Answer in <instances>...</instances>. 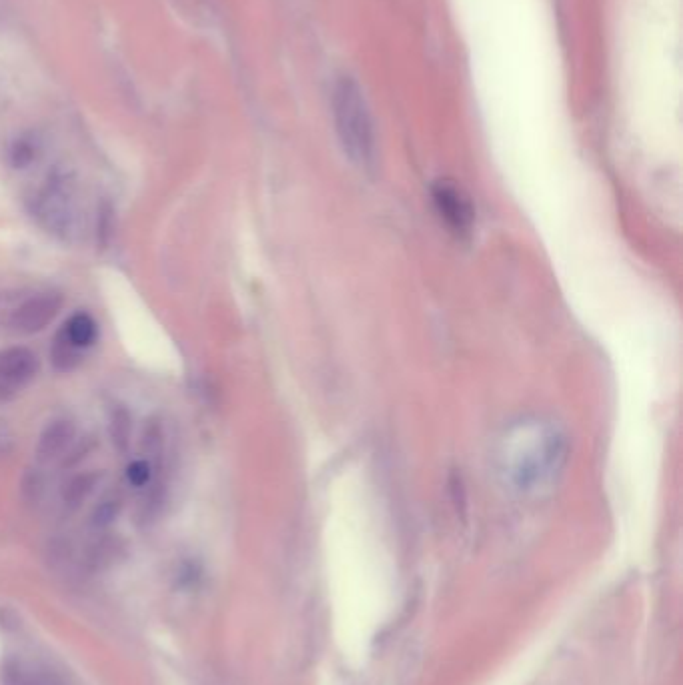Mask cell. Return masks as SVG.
<instances>
[{"label":"cell","mask_w":683,"mask_h":685,"mask_svg":"<svg viewBox=\"0 0 683 685\" xmlns=\"http://www.w3.org/2000/svg\"><path fill=\"white\" fill-rule=\"evenodd\" d=\"M39 357L27 347L0 351V401H13L39 373Z\"/></svg>","instance_id":"3957f363"},{"label":"cell","mask_w":683,"mask_h":685,"mask_svg":"<svg viewBox=\"0 0 683 685\" xmlns=\"http://www.w3.org/2000/svg\"><path fill=\"white\" fill-rule=\"evenodd\" d=\"M51 357H53V363L59 371H71L79 365L81 361V349H77L67 337L65 333L61 331L55 339V345H53V351H51Z\"/></svg>","instance_id":"7c38bea8"},{"label":"cell","mask_w":683,"mask_h":685,"mask_svg":"<svg viewBox=\"0 0 683 685\" xmlns=\"http://www.w3.org/2000/svg\"><path fill=\"white\" fill-rule=\"evenodd\" d=\"M3 677H5V685H67L53 671L27 667L19 661L7 663Z\"/></svg>","instance_id":"ba28073f"},{"label":"cell","mask_w":683,"mask_h":685,"mask_svg":"<svg viewBox=\"0 0 683 685\" xmlns=\"http://www.w3.org/2000/svg\"><path fill=\"white\" fill-rule=\"evenodd\" d=\"M65 337L77 347V349H87L95 343L97 339V323L91 315L87 313H77L69 319V323L61 329Z\"/></svg>","instance_id":"9c48e42d"},{"label":"cell","mask_w":683,"mask_h":685,"mask_svg":"<svg viewBox=\"0 0 683 685\" xmlns=\"http://www.w3.org/2000/svg\"><path fill=\"white\" fill-rule=\"evenodd\" d=\"M61 309L63 297L59 293H39L13 311L9 325L19 335H35L47 329Z\"/></svg>","instance_id":"8992f818"},{"label":"cell","mask_w":683,"mask_h":685,"mask_svg":"<svg viewBox=\"0 0 683 685\" xmlns=\"http://www.w3.org/2000/svg\"><path fill=\"white\" fill-rule=\"evenodd\" d=\"M333 119L345 155L359 167L375 163V133L363 91L351 77L337 79L333 87Z\"/></svg>","instance_id":"7a4b0ae2"},{"label":"cell","mask_w":683,"mask_h":685,"mask_svg":"<svg viewBox=\"0 0 683 685\" xmlns=\"http://www.w3.org/2000/svg\"><path fill=\"white\" fill-rule=\"evenodd\" d=\"M497 479L513 493L541 497L551 493L569 463L565 429L543 415H525L497 435L493 445Z\"/></svg>","instance_id":"6da1fadb"},{"label":"cell","mask_w":683,"mask_h":685,"mask_svg":"<svg viewBox=\"0 0 683 685\" xmlns=\"http://www.w3.org/2000/svg\"><path fill=\"white\" fill-rule=\"evenodd\" d=\"M153 477V467L145 459H137L127 467V479L135 487H145Z\"/></svg>","instance_id":"5bb4252c"},{"label":"cell","mask_w":683,"mask_h":685,"mask_svg":"<svg viewBox=\"0 0 683 685\" xmlns=\"http://www.w3.org/2000/svg\"><path fill=\"white\" fill-rule=\"evenodd\" d=\"M131 433H133V419L129 415V411L125 407H117L111 413V421H109V435L113 445L125 453L129 449L131 443Z\"/></svg>","instance_id":"8fae6325"},{"label":"cell","mask_w":683,"mask_h":685,"mask_svg":"<svg viewBox=\"0 0 683 685\" xmlns=\"http://www.w3.org/2000/svg\"><path fill=\"white\" fill-rule=\"evenodd\" d=\"M119 511H121V499H117V497L105 499V501L95 509V513H93V523H95L97 527H107V525H111V523L117 519Z\"/></svg>","instance_id":"4fadbf2b"},{"label":"cell","mask_w":683,"mask_h":685,"mask_svg":"<svg viewBox=\"0 0 683 685\" xmlns=\"http://www.w3.org/2000/svg\"><path fill=\"white\" fill-rule=\"evenodd\" d=\"M97 475L95 473H81L75 475L63 489V501L67 507L77 509L83 501H87V497L93 493L95 485H97Z\"/></svg>","instance_id":"30bf717a"},{"label":"cell","mask_w":683,"mask_h":685,"mask_svg":"<svg viewBox=\"0 0 683 685\" xmlns=\"http://www.w3.org/2000/svg\"><path fill=\"white\" fill-rule=\"evenodd\" d=\"M77 435V427L69 419H55L45 427L37 445V459L41 463H53L67 453Z\"/></svg>","instance_id":"52a82bcc"},{"label":"cell","mask_w":683,"mask_h":685,"mask_svg":"<svg viewBox=\"0 0 683 685\" xmlns=\"http://www.w3.org/2000/svg\"><path fill=\"white\" fill-rule=\"evenodd\" d=\"M431 197H433L437 215L441 217V221L447 225L451 233H455L457 237L471 233L473 223H475V213L469 203V197L459 187L447 181H439L433 187Z\"/></svg>","instance_id":"5b68a950"},{"label":"cell","mask_w":683,"mask_h":685,"mask_svg":"<svg viewBox=\"0 0 683 685\" xmlns=\"http://www.w3.org/2000/svg\"><path fill=\"white\" fill-rule=\"evenodd\" d=\"M115 557V547L109 541H101L93 551H91V559L95 565H105L109 561H113Z\"/></svg>","instance_id":"9a60e30c"},{"label":"cell","mask_w":683,"mask_h":685,"mask_svg":"<svg viewBox=\"0 0 683 685\" xmlns=\"http://www.w3.org/2000/svg\"><path fill=\"white\" fill-rule=\"evenodd\" d=\"M37 215L53 233L67 235L75 221V201L71 185L65 179H51L37 197Z\"/></svg>","instance_id":"277c9868"}]
</instances>
